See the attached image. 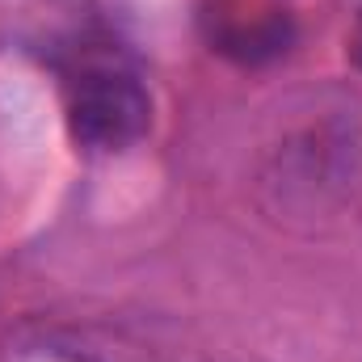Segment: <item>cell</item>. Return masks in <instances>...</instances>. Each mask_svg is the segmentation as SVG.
<instances>
[{"label": "cell", "instance_id": "1", "mask_svg": "<svg viewBox=\"0 0 362 362\" xmlns=\"http://www.w3.org/2000/svg\"><path fill=\"white\" fill-rule=\"evenodd\" d=\"M362 189V144L320 127L278 144L262 169V206L286 228H325L354 211Z\"/></svg>", "mask_w": 362, "mask_h": 362}, {"label": "cell", "instance_id": "2", "mask_svg": "<svg viewBox=\"0 0 362 362\" xmlns=\"http://www.w3.org/2000/svg\"><path fill=\"white\" fill-rule=\"evenodd\" d=\"M152 127L148 89L114 64H89L68 81V131L93 152H122Z\"/></svg>", "mask_w": 362, "mask_h": 362}, {"label": "cell", "instance_id": "3", "mask_svg": "<svg viewBox=\"0 0 362 362\" xmlns=\"http://www.w3.org/2000/svg\"><path fill=\"white\" fill-rule=\"evenodd\" d=\"M202 21H206L215 51L240 64L270 59L291 38V17L278 0H211Z\"/></svg>", "mask_w": 362, "mask_h": 362}, {"label": "cell", "instance_id": "4", "mask_svg": "<svg viewBox=\"0 0 362 362\" xmlns=\"http://www.w3.org/2000/svg\"><path fill=\"white\" fill-rule=\"evenodd\" d=\"M350 55H354V64L362 68V17H358V25H354V34H350Z\"/></svg>", "mask_w": 362, "mask_h": 362}, {"label": "cell", "instance_id": "5", "mask_svg": "<svg viewBox=\"0 0 362 362\" xmlns=\"http://www.w3.org/2000/svg\"><path fill=\"white\" fill-rule=\"evenodd\" d=\"M68 362H85V358H68Z\"/></svg>", "mask_w": 362, "mask_h": 362}]
</instances>
